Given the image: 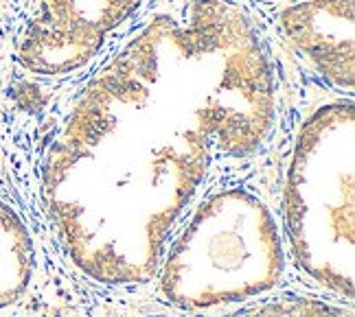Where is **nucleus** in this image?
<instances>
[{"label":"nucleus","mask_w":355,"mask_h":317,"mask_svg":"<svg viewBox=\"0 0 355 317\" xmlns=\"http://www.w3.org/2000/svg\"><path fill=\"white\" fill-rule=\"evenodd\" d=\"M275 112L270 62L239 9L193 0L149 22L46 151L42 197L73 265L107 287L152 280L213 160L257 154Z\"/></svg>","instance_id":"nucleus-1"},{"label":"nucleus","mask_w":355,"mask_h":317,"mask_svg":"<svg viewBox=\"0 0 355 317\" xmlns=\"http://www.w3.org/2000/svg\"><path fill=\"white\" fill-rule=\"evenodd\" d=\"M285 273L283 232L266 201L239 186L202 199L162 252L158 296L187 313H215L275 291Z\"/></svg>","instance_id":"nucleus-2"},{"label":"nucleus","mask_w":355,"mask_h":317,"mask_svg":"<svg viewBox=\"0 0 355 317\" xmlns=\"http://www.w3.org/2000/svg\"><path fill=\"white\" fill-rule=\"evenodd\" d=\"M353 103L316 109L300 129L283 190L285 239L296 267L343 300H353L355 173Z\"/></svg>","instance_id":"nucleus-3"},{"label":"nucleus","mask_w":355,"mask_h":317,"mask_svg":"<svg viewBox=\"0 0 355 317\" xmlns=\"http://www.w3.org/2000/svg\"><path fill=\"white\" fill-rule=\"evenodd\" d=\"M143 0H35L20 35L18 60L40 77H62L88 66L110 33Z\"/></svg>","instance_id":"nucleus-4"},{"label":"nucleus","mask_w":355,"mask_h":317,"mask_svg":"<svg viewBox=\"0 0 355 317\" xmlns=\"http://www.w3.org/2000/svg\"><path fill=\"white\" fill-rule=\"evenodd\" d=\"M281 29L316 73L353 90V0H296L281 13Z\"/></svg>","instance_id":"nucleus-5"},{"label":"nucleus","mask_w":355,"mask_h":317,"mask_svg":"<svg viewBox=\"0 0 355 317\" xmlns=\"http://www.w3.org/2000/svg\"><path fill=\"white\" fill-rule=\"evenodd\" d=\"M35 271V247L20 215L0 197V311L26 293Z\"/></svg>","instance_id":"nucleus-6"},{"label":"nucleus","mask_w":355,"mask_h":317,"mask_svg":"<svg viewBox=\"0 0 355 317\" xmlns=\"http://www.w3.org/2000/svg\"><path fill=\"white\" fill-rule=\"evenodd\" d=\"M230 317H353V313L334 302L309 298H281L261 302Z\"/></svg>","instance_id":"nucleus-7"}]
</instances>
